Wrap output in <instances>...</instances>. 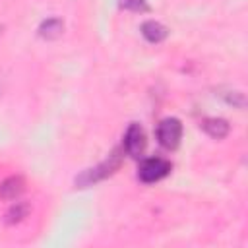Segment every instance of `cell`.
<instances>
[{
	"label": "cell",
	"instance_id": "1",
	"mask_svg": "<svg viewBox=\"0 0 248 248\" xmlns=\"http://www.w3.org/2000/svg\"><path fill=\"white\" fill-rule=\"evenodd\" d=\"M120 159H122L120 149H114V151H112L101 165H97L95 169H87V170H83V172L76 178V184H79L81 188H85V186H91V184L103 180L105 176L112 174V172L120 167Z\"/></svg>",
	"mask_w": 248,
	"mask_h": 248
},
{
	"label": "cell",
	"instance_id": "2",
	"mask_svg": "<svg viewBox=\"0 0 248 248\" xmlns=\"http://www.w3.org/2000/svg\"><path fill=\"white\" fill-rule=\"evenodd\" d=\"M180 138H182V124L178 118L174 116H169V118H163L157 126V140L163 147L167 149H174L178 147L180 143Z\"/></svg>",
	"mask_w": 248,
	"mask_h": 248
},
{
	"label": "cell",
	"instance_id": "3",
	"mask_svg": "<svg viewBox=\"0 0 248 248\" xmlns=\"http://www.w3.org/2000/svg\"><path fill=\"white\" fill-rule=\"evenodd\" d=\"M169 172H170V163L167 159H163V157H149V159H145L140 165L138 176H140L141 182L151 184V182H157V180L165 178Z\"/></svg>",
	"mask_w": 248,
	"mask_h": 248
},
{
	"label": "cell",
	"instance_id": "4",
	"mask_svg": "<svg viewBox=\"0 0 248 248\" xmlns=\"http://www.w3.org/2000/svg\"><path fill=\"white\" fill-rule=\"evenodd\" d=\"M143 149H145V134H143V130H141L140 124L132 122L128 126L126 134H124V151L130 157L138 159V157H141Z\"/></svg>",
	"mask_w": 248,
	"mask_h": 248
},
{
	"label": "cell",
	"instance_id": "5",
	"mask_svg": "<svg viewBox=\"0 0 248 248\" xmlns=\"http://www.w3.org/2000/svg\"><path fill=\"white\" fill-rule=\"evenodd\" d=\"M25 188V182L21 176H10L0 184V198L2 200H16Z\"/></svg>",
	"mask_w": 248,
	"mask_h": 248
},
{
	"label": "cell",
	"instance_id": "6",
	"mask_svg": "<svg viewBox=\"0 0 248 248\" xmlns=\"http://www.w3.org/2000/svg\"><path fill=\"white\" fill-rule=\"evenodd\" d=\"M200 126H202L213 140H223V138L229 134V122L223 120V118H205Z\"/></svg>",
	"mask_w": 248,
	"mask_h": 248
},
{
	"label": "cell",
	"instance_id": "7",
	"mask_svg": "<svg viewBox=\"0 0 248 248\" xmlns=\"http://www.w3.org/2000/svg\"><path fill=\"white\" fill-rule=\"evenodd\" d=\"M141 35L149 41V43H161L167 35H169V31H167V27L165 25H161L159 21H145L143 25H141Z\"/></svg>",
	"mask_w": 248,
	"mask_h": 248
},
{
	"label": "cell",
	"instance_id": "8",
	"mask_svg": "<svg viewBox=\"0 0 248 248\" xmlns=\"http://www.w3.org/2000/svg\"><path fill=\"white\" fill-rule=\"evenodd\" d=\"M27 213H29V205H27L25 202H16V205H12L10 211L6 213V223H17V221H21Z\"/></svg>",
	"mask_w": 248,
	"mask_h": 248
},
{
	"label": "cell",
	"instance_id": "9",
	"mask_svg": "<svg viewBox=\"0 0 248 248\" xmlns=\"http://www.w3.org/2000/svg\"><path fill=\"white\" fill-rule=\"evenodd\" d=\"M39 33H41L43 37H46V39H54V37H58V35L62 33V21H60V19H46V21L41 25Z\"/></svg>",
	"mask_w": 248,
	"mask_h": 248
},
{
	"label": "cell",
	"instance_id": "10",
	"mask_svg": "<svg viewBox=\"0 0 248 248\" xmlns=\"http://www.w3.org/2000/svg\"><path fill=\"white\" fill-rule=\"evenodd\" d=\"M120 6L126 10H134V12H145L147 10L145 0H120Z\"/></svg>",
	"mask_w": 248,
	"mask_h": 248
}]
</instances>
